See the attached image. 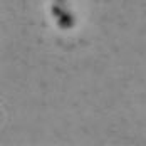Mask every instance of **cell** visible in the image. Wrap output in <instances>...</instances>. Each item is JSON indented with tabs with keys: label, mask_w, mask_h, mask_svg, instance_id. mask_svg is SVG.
Returning <instances> with one entry per match:
<instances>
[]
</instances>
